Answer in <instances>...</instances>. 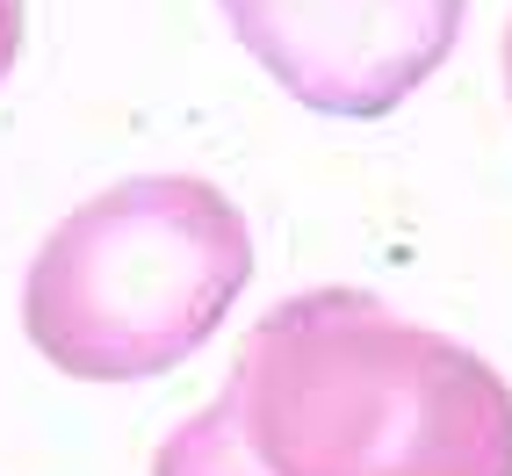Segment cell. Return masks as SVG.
<instances>
[{
	"mask_svg": "<svg viewBox=\"0 0 512 476\" xmlns=\"http://www.w3.org/2000/svg\"><path fill=\"white\" fill-rule=\"evenodd\" d=\"M253 282L238 202L195 174L87 195L22 282V332L73 383H145L181 368Z\"/></svg>",
	"mask_w": 512,
	"mask_h": 476,
	"instance_id": "cell-2",
	"label": "cell"
},
{
	"mask_svg": "<svg viewBox=\"0 0 512 476\" xmlns=\"http://www.w3.org/2000/svg\"><path fill=\"white\" fill-rule=\"evenodd\" d=\"M505 87H512V29H505Z\"/></svg>",
	"mask_w": 512,
	"mask_h": 476,
	"instance_id": "cell-6",
	"label": "cell"
},
{
	"mask_svg": "<svg viewBox=\"0 0 512 476\" xmlns=\"http://www.w3.org/2000/svg\"><path fill=\"white\" fill-rule=\"evenodd\" d=\"M152 476H267V469L253 462L246 433H238L231 397H217V404H202V412L152 455Z\"/></svg>",
	"mask_w": 512,
	"mask_h": 476,
	"instance_id": "cell-4",
	"label": "cell"
},
{
	"mask_svg": "<svg viewBox=\"0 0 512 476\" xmlns=\"http://www.w3.org/2000/svg\"><path fill=\"white\" fill-rule=\"evenodd\" d=\"M15 51H22V0H0V80H8Z\"/></svg>",
	"mask_w": 512,
	"mask_h": 476,
	"instance_id": "cell-5",
	"label": "cell"
},
{
	"mask_svg": "<svg viewBox=\"0 0 512 476\" xmlns=\"http://www.w3.org/2000/svg\"><path fill=\"white\" fill-rule=\"evenodd\" d=\"M231 37L318 116H390L455 51L462 0H224Z\"/></svg>",
	"mask_w": 512,
	"mask_h": 476,
	"instance_id": "cell-3",
	"label": "cell"
},
{
	"mask_svg": "<svg viewBox=\"0 0 512 476\" xmlns=\"http://www.w3.org/2000/svg\"><path fill=\"white\" fill-rule=\"evenodd\" d=\"M224 397L267 476H512L505 376L361 289L260 311Z\"/></svg>",
	"mask_w": 512,
	"mask_h": 476,
	"instance_id": "cell-1",
	"label": "cell"
}]
</instances>
